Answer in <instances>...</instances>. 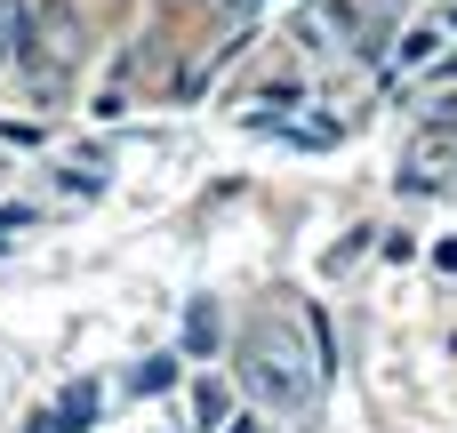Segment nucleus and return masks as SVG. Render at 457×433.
<instances>
[{
    "label": "nucleus",
    "mask_w": 457,
    "mask_h": 433,
    "mask_svg": "<svg viewBox=\"0 0 457 433\" xmlns=\"http://www.w3.org/2000/svg\"><path fill=\"white\" fill-rule=\"evenodd\" d=\"M361 249H370V233H345V241H337V249H329V273H345V265H353V257H361Z\"/></svg>",
    "instance_id": "nucleus-13"
},
{
    "label": "nucleus",
    "mask_w": 457,
    "mask_h": 433,
    "mask_svg": "<svg viewBox=\"0 0 457 433\" xmlns=\"http://www.w3.org/2000/svg\"><path fill=\"white\" fill-rule=\"evenodd\" d=\"M345 24H353V8H345V0H313V8H305V24H297V40H305V48H337L329 32H345Z\"/></svg>",
    "instance_id": "nucleus-4"
},
{
    "label": "nucleus",
    "mask_w": 457,
    "mask_h": 433,
    "mask_svg": "<svg viewBox=\"0 0 457 433\" xmlns=\"http://www.w3.org/2000/svg\"><path fill=\"white\" fill-rule=\"evenodd\" d=\"M241 378H249L273 410L305 418L313 394H321V378H329V362H321L305 313H257V321L241 329Z\"/></svg>",
    "instance_id": "nucleus-1"
},
{
    "label": "nucleus",
    "mask_w": 457,
    "mask_h": 433,
    "mask_svg": "<svg viewBox=\"0 0 457 433\" xmlns=\"http://www.w3.org/2000/svg\"><path fill=\"white\" fill-rule=\"evenodd\" d=\"M32 40H40L56 64H72V56H80V0H40V8H32Z\"/></svg>",
    "instance_id": "nucleus-3"
},
{
    "label": "nucleus",
    "mask_w": 457,
    "mask_h": 433,
    "mask_svg": "<svg viewBox=\"0 0 457 433\" xmlns=\"http://www.w3.org/2000/svg\"><path fill=\"white\" fill-rule=\"evenodd\" d=\"M442 56V32H410L402 40V72H418V64H434Z\"/></svg>",
    "instance_id": "nucleus-10"
},
{
    "label": "nucleus",
    "mask_w": 457,
    "mask_h": 433,
    "mask_svg": "<svg viewBox=\"0 0 457 433\" xmlns=\"http://www.w3.org/2000/svg\"><path fill=\"white\" fill-rule=\"evenodd\" d=\"M185 354H217V305L209 297L185 305Z\"/></svg>",
    "instance_id": "nucleus-7"
},
{
    "label": "nucleus",
    "mask_w": 457,
    "mask_h": 433,
    "mask_svg": "<svg viewBox=\"0 0 457 433\" xmlns=\"http://www.w3.org/2000/svg\"><path fill=\"white\" fill-rule=\"evenodd\" d=\"M225 433H257V418H241V426H233V418H225Z\"/></svg>",
    "instance_id": "nucleus-15"
},
{
    "label": "nucleus",
    "mask_w": 457,
    "mask_h": 433,
    "mask_svg": "<svg viewBox=\"0 0 457 433\" xmlns=\"http://www.w3.org/2000/svg\"><path fill=\"white\" fill-rule=\"evenodd\" d=\"M450 169H457V137H450V121H442V129H426V137L410 145L402 185H410V193H434V185H450Z\"/></svg>",
    "instance_id": "nucleus-2"
},
{
    "label": "nucleus",
    "mask_w": 457,
    "mask_h": 433,
    "mask_svg": "<svg viewBox=\"0 0 457 433\" xmlns=\"http://www.w3.org/2000/svg\"><path fill=\"white\" fill-rule=\"evenodd\" d=\"M48 418H56V433H88V426H96V386H88V378L64 386V402H56Z\"/></svg>",
    "instance_id": "nucleus-6"
},
{
    "label": "nucleus",
    "mask_w": 457,
    "mask_h": 433,
    "mask_svg": "<svg viewBox=\"0 0 457 433\" xmlns=\"http://www.w3.org/2000/svg\"><path fill=\"white\" fill-rule=\"evenodd\" d=\"M64 185H72V193H104V161H96V153H88V161H64Z\"/></svg>",
    "instance_id": "nucleus-11"
},
{
    "label": "nucleus",
    "mask_w": 457,
    "mask_h": 433,
    "mask_svg": "<svg viewBox=\"0 0 457 433\" xmlns=\"http://www.w3.org/2000/svg\"><path fill=\"white\" fill-rule=\"evenodd\" d=\"M24 433H56V418H32V426H24Z\"/></svg>",
    "instance_id": "nucleus-16"
},
{
    "label": "nucleus",
    "mask_w": 457,
    "mask_h": 433,
    "mask_svg": "<svg viewBox=\"0 0 457 433\" xmlns=\"http://www.w3.org/2000/svg\"><path fill=\"white\" fill-rule=\"evenodd\" d=\"M193 418H201L209 433L233 418V402H225V386H217V378H201V386H193Z\"/></svg>",
    "instance_id": "nucleus-9"
},
{
    "label": "nucleus",
    "mask_w": 457,
    "mask_h": 433,
    "mask_svg": "<svg viewBox=\"0 0 457 433\" xmlns=\"http://www.w3.org/2000/svg\"><path fill=\"white\" fill-rule=\"evenodd\" d=\"M24 56H32V8L0 0V64H24Z\"/></svg>",
    "instance_id": "nucleus-5"
},
{
    "label": "nucleus",
    "mask_w": 457,
    "mask_h": 433,
    "mask_svg": "<svg viewBox=\"0 0 457 433\" xmlns=\"http://www.w3.org/2000/svg\"><path fill=\"white\" fill-rule=\"evenodd\" d=\"M129 386H137V394H169V386H177V354H145V362L129 370Z\"/></svg>",
    "instance_id": "nucleus-8"
},
{
    "label": "nucleus",
    "mask_w": 457,
    "mask_h": 433,
    "mask_svg": "<svg viewBox=\"0 0 457 433\" xmlns=\"http://www.w3.org/2000/svg\"><path fill=\"white\" fill-rule=\"evenodd\" d=\"M32 233V209H0V249H16Z\"/></svg>",
    "instance_id": "nucleus-12"
},
{
    "label": "nucleus",
    "mask_w": 457,
    "mask_h": 433,
    "mask_svg": "<svg viewBox=\"0 0 457 433\" xmlns=\"http://www.w3.org/2000/svg\"><path fill=\"white\" fill-rule=\"evenodd\" d=\"M434 265H442V273H457V241H442V249H434Z\"/></svg>",
    "instance_id": "nucleus-14"
}]
</instances>
